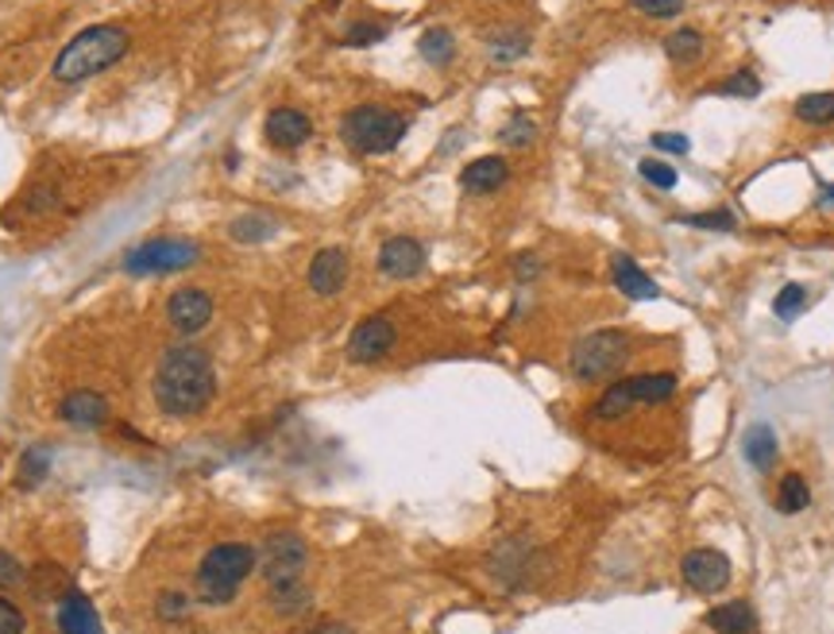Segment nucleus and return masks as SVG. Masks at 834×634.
Returning <instances> with one entry per match:
<instances>
[{
	"instance_id": "obj_1",
	"label": "nucleus",
	"mask_w": 834,
	"mask_h": 634,
	"mask_svg": "<svg viewBox=\"0 0 834 634\" xmlns=\"http://www.w3.org/2000/svg\"><path fill=\"white\" fill-rule=\"evenodd\" d=\"M152 395H155V406H159L167 418L186 422V418L206 414L212 398H217V367H212V356L194 341L163 349L159 364H155Z\"/></svg>"
},
{
	"instance_id": "obj_2",
	"label": "nucleus",
	"mask_w": 834,
	"mask_h": 634,
	"mask_svg": "<svg viewBox=\"0 0 834 634\" xmlns=\"http://www.w3.org/2000/svg\"><path fill=\"white\" fill-rule=\"evenodd\" d=\"M128 46L132 39L124 28H116V23H93V28L77 31V35L62 46V54L54 59V77H59L62 85L85 82V77L116 66V62L128 54Z\"/></svg>"
},
{
	"instance_id": "obj_3",
	"label": "nucleus",
	"mask_w": 834,
	"mask_h": 634,
	"mask_svg": "<svg viewBox=\"0 0 834 634\" xmlns=\"http://www.w3.org/2000/svg\"><path fill=\"white\" fill-rule=\"evenodd\" d=\"M259 569V550L248 542H217L212 550L201 553L198 573H194V589L198 600L209 607H225L236 600V592L248 584V576Z\"/></svg>"
},
{
	"instance_id": "obj_4",
	"label": "nucleus",
	"mask_w": 834,
	"mask_h": 634,
	"mask_svg": "<svg viewBox=\"0 0 834 634\" xmlns=\"http://www.w3.org/2000/svg\"><path fill=\"white\" fill-rule=\"evenodd\" d=\"M406 128H410V121H406L403 113H395V108L356 105V108L344 113L341 139L356 155H387V152H395V147L403 144Z\"/></svg>"
},
{
	"instance_id": "obj_5",
	"label": "nucleus",
	"mask_w": 834,
	"mask_h": 634,
	"mask_svg": "<svg viewBox=\"0 0 834 634\" xmlns=\"http://www.w3.org/2000/svg\"><path fill=\"white\" fill-rule=\"evenodd\" d=\"M629 360V336L623 329H595V333L580 336L569 352L572 380L580 383H603L618 375Z\"/></svg>"
},
{
	"instance_id": "obj_6",
	"label": "nucleus",
	"mask_w": 834,
	"mask_h": 634,
	"mask_svg": "<svg viewBox=\"0 0 834 634\" xmlns=\"http://www.w3.org/2000/svg\"><path fill=\"white\" fill-rule=\"evenodd\" d=\"M305 569H310V545L298 530H274L259 545V573L267 581V592L302 584Z\"/></svg>"
},
{
	"instance_id": "obj_7",
	"label": "nucleus",
	"mask_w": 834,
	"mask_h": 634,
	"mask_svg": "<svg viewBox=\"0 0 834 634\" xmlns=\"http://www.w3.org/2000/svg\"><path fill=\"white\" fill-rule=\"evenodd\" d=\"M201 260V248L186 237H155L144 240L124 256V271L128 276H170V271H186Z\"/></svg>"
},
{
	"instance_id": "obj_8",
	"label": "nucleus",
	"mask_w": 834,
	"mask_h": 634,
	"mask_svg": "<svg viewBox=\"0 0 834 634\" xmlns=\"http://www.w3.org/2000/svg\"><path fill=\"white\" fill-rule=\"evenodd\" d=\"M680 576L691 592L699 596H715L730 584V558L715 545H699V550L684 553L680 561Z\"/></svg>"
},
{
	"instance_id": "obj_9",
	"label": "nucleus",
	"mask_w": 834,
	"mask_h": 634,
	"mask_svg": "<svg viewBox=\"0 0 834 634\" xmlns=\"http://www.w3.org/2000/svg\"><path fill=\"white\" fill-rule=\"evenodd\" d=\"M212 314H217V302L201 287H178L167 299V325L178 336H198L212 321Z\"/></svg>"
},
{
	"instance_id": "obj_10",
	"label": "nucleus",
	"mask_w": 834,
	"mask_h": 634,
	"mask_svg": "<svg viewBox=\"0 0 834 634\" xmlns=\"http://www.w3.org/2000/svg\"><path fill=\"white\" fill-rule=\"evenodd\" d=\"M398 344V329L387 314L364 318L348 336V360L352 364H379L383 356H390V349Z\"/></svg>"
},
{
	"instance_id": "obj_11",
	"label": "nucleus",
	"mask_w": 834,
	"mask_h": 634,
	"mask_svg": "<svg viewBox=\"0 0 834 634\" xmlns=\"http://www.w3.org/2000/svg\"><path fill=\"white\" fill-rule=\"evenodd\" d=\"M59 418L74 429H101L108 422V398L93 387H74L59 398Z\"/></svg>"
},
{
	"instance_id": "obj_12",
	"label": "nucleus",
	"mask_w": 834,
	"mask_h": 634,
	"mask_svg": "<svg viewBox=\"0 0 834 634\" xmlns=\"http://www.w3.org/2000/svg\"><path fill=\"white\" fill-rule=\"evenodd\" d=\"M379 271L387 279H417L425 271V245L414 237H390L379 248Z\"/></svg>"
},
{
	"instance_id": "obj_13",
	"label": "nucleus",
	"mask_w": 834,
	"mask_h": 634,
	"mask_svg": "<svg viewBox=\"0 0 834 634\" xmlns=\"http://www.w3.org/2000/svg\"><path fill=\"white\" fill-rule=\"evenodd\" d=\"M263 136L271 147H279V152H294V147H302L305 139L313 136V121L305 113H298V108H271L263 121Z\"/></svg>"
},
{
	"instance_id": "obj_14",
	"label": "nucleus",
	"mask_w": 834,
	"mask_h": 634,
	"mask_svg": "<svg viewBox=\"0 0 834 634\" xmlns=\"http://www.w3.org/2000/svg\"><path fill=\"white\" fill-rule=\"evenodd\" d=\"M348 252L344 248H321L317 256H313L310 271H305V279H310L313 294H321V299H333V294L344 291V283H348Z\"/></svg>"
},
{
	"instance_id": "obj_15",
	"label": "nucleus",
	"mask_w": 834,
	"mask_h": 634,
	"mask_svg": "<svg viewBox=\"0 0 834 634\" xmlns=\"http://www.w3.org/2000/svg\"><path fill=\"white\" fill-rule=\"evenodd\" d=\"M59 631L62 634H105L97 620V607L85 592L66 589L59 596Z\"/></svg>"
},
{
	"instance_id": "obj_16",
	"label": "nucleus",
	"mask_w": 834,
	"mask_h": 634,
	"mask_svg": "<svg viewBox=\"0 0 834 634\" xmlns=\"http://www.w3.org/2000/svg\"><path fill=\"white\" fill-rule=\"evenodd\" d=\"M510 178V167L502 155H483V159L468 163V167L460 170V186L468 194H494L499 186H507Z\"/></svg>"
},
{
	"instance_id": "obj_17",
	"label": "nucleus",
	"mask_w": 834,
	"mask_h": 634,
	"mask_svg": "<svg viewBox=\"0 0 834 634\" xmlns=\"http://www.w3.org/2000/svg\"><path fill=\"white\" fill-rule=\"evenodd\" d=\"M611 279H615V287L626 294V299H634V302L657 299V283H653L629 256H615V260H611Z\"/></svg>"
},
{
	"instance_id": "obj_18",
	"label": "nucleus",
	"mask_w": 834,
	"mask_h": 634,
	"mask_svg": "<svg viewBox=\"0 0 834 634\" xmlns=\"http://www.w3.org/2000/svg\"><path fill=\"white\" fill-rule=\"evenodd\" d=\"M707 627L715 634H753L758 615H753V607L746 600H727V604L707 612Z\"/></svg>"
},
{
	"instance_id": "obj_19",
	"label": "nucleus",
	"mask_w": 834,
	"mask_h": 634,
	"mask_svg": "<svg viewBox=\"0 0 834 634\" xmlns=\"http://www.w3.org/2000/svg\"><path fill=\"white\" fill-rule=\"evenodd\" d=\"M742 457L750 460V468H758V472H773L776 457H781V445H776V434L765 426V422H758V426L746 429Z\"/></svg>"
},
{
	"instance_id": "obj_20",
	"label": "nucleus",
	"mask_w": 834,
	"mask_h": 634,
	"mask_svg": "<svg viewBox=\"0 0 834 634\" xmlns=\"http://www.w3.org/2000/svg\"><path fill=\"white\" fill-rule=\"evenodd\" d=\"M629 387H634V398L637 406H657V403H668V398L676 395V387H680V380H676L673 372H642V375H629Z\"/></svg>"
},
{
	"instance_id": "obj_21",
	"label": "nucleus",
	"mask_w": 834,
	"mask_h": 634,
	"mask_svg": "<svg viewBox=\"0 0 834 634\" xmlns=\"http://www.w3.org/2000/svg\"><path fill=\"white\" fill-rule=\"evenodd\" d=\"M634 406H637V398H634V387H629V380H618V383H611V387L603 391L600 398H595L592 418L595 422H618V418H626Z\"/></svg>"
},
{
	"instance_id": "obj_22",
	"label": "nucleus",
	"mask_w": 834,
	"mask_h": 634,
	"mask_svg": "<svg viewBox=\"0 0 834 634\" xmlns=\"http://www.w3.org/2000/svg\"><path fill=\"white\" fill-rule=\"evenodd\" d=\"M703 46H707V39H703V31H696V28H676L665 35V54L676 62V66H691V62H699L703 59Z\"/></svg>"
},
{
	"instance_id": "obj_23",
	"label": "nucleus",
	"mask_w": 834,
	"mask_h": 634,
	"mask_svg": "<svg viewBox=\"0 0 834 634\" xmlns=\"http://www.w3.org/2000/svg\"><path fill=\"white\" fill-rule=\"evenodd\" d=\"M417 51H421V59L429 62V66H448V62L456 59V39L448 28H429L421 31V39H417Z\"/></svg>"
},
{
	"instance_id": "obj_24",
	"label": "nucleus",
	"mask_w": 834,
	"mask_h": 634,
	"mask_svg": "<svg viewBox=\"0 0 834 634\" xmlns=\"http://www.w3.org/2000/svg\"><path fill=\"white\" fill-rule=\"evenodd\" d=\"M807 503H812V488H807V480L800 472H784L781 488H776V511L800 515V511H807Z\"/></svg>"
},
{
	"instance_id": "obj_25",
	"label": "nucleus",
	"mask_w": 834,
	"mask_h": 634,
	"mask_svg": "<svg viewBox=\"0 0 834 634\" xmlns=\"http://www.w3.org/2000/svg\"><path fill=\"white\" fill-rule=\"evenodd\" d=\"M232 240H240V245H263V240H271L274 232H279V221L267 214H243L232 221Z\"/></svg>"
},
{
	"instance_id": "obj_26",
	"label": "nucleus",
	"mask_w": 834,
	"mask_h": 634,
	"mask_svg": "<svg viewBox=\"0 0 834 634\" xmlns=\"http://www.w3.org/2000/svg\"><path fill=\"white\" fill-rule=\"evenodd\" d=\"M51 449L46 445H28L20 457V468H15V480H20V488H39V484L46 480V472H51Z\"/></svg>"
},
{
	"instance_id": "obj_27",
	"label": "nucleus",
	"mask_w": 834,
	"mask_h": 634,
	"mask_svg": "<svg viewBox=\"0 0 834 634\" xmlns=\"http://www.w3.org/2000/svg\"><path fill=\"white\" fill-rule=\"evenodd\" d=\"M487 51H491L494 62H514V59H522V54L530 51V35L518 31V28L499 31V35L487 39Z\"/></svg>"
},
{
	"instance_id": "obj_28",
	"label": "nucleus",
	"mask_w": 834,
	"mask_h": 634,
	"mask_svg": "<svg viewBox=\"0 0 834 634\" xmlns=\"http://www.w3.org/2000/svg\"><path fill=\"white\" fill-rule=\"evenodd\" d=\"M796 116L804 124H815V128L834 124V93H804L796 101Z\"/></svg>"
},
{
	"instance_id": "obj_29",
	"label": "nucleus",
	"mask_w": 834,
	"mask_h": 634,
	"mask_svg": "<svg viewBox=\"0 0 834 634\" xmlns=\"http://www.w3.org/2000/svg\"><path fill=\"white\" fill-rule=\"evenodd\" d=\"M310 604H313V596H310L305 584H290V589H274L271 592V607L282 615V620H294V615L310 612Z\"/></svg>"
},
{
	"instance_id": "obj_30",
	"label": "nucleus",
	"mask_w": 834,
	"mask_h": 634,
	"mask_svg": "<svg viewBox=\"0 0 834 634\" xmlns=\"http://www.w3.org/2000/svg\"><path fill=\"white\" fill-rule=\"evenodd\" d=\"M155 620L159 623H186L190 620V596L183 589H167L155 596Z\"/></svg>"
},
{
	"instance_id": "obj_31",
	"label": "nucleus",
	"mask_w": 834,
	"mask_h": 634,
	"mask_svg": "<svg viewBox=\"0 0 834 634\" xmlns=\"http://www.w3.org/2000/svg\"><path fill=\"white\" fill-rule=\"evenodd\" d=\"M499 139H502V144H507V147H530L533 139H538V124H533V116L514 113L507 124H502Z\"/></svg>"
},
{
	"instance_id": "obj_32",
	"label": "nucleus",
	"mask_w": 834,
	"mask_h": 634,
	"mask_svg": "<svg viewBox=\"0 0 834 634\" xmlns=\"http://www.w3.org/2000/svg\"><path fill=\"white\" fill-rule=\"evenodd\" d=\"M804 310H807V287H800V283H789V287H784V291L773 299V314L781 318V321L800 318Z\"/></svg>"
},
{
	"instance_id": "obj_33",
	"label": "nucleus",
	"mask_w": 834,
	"mask_h": 634,
	"mask_svg": "<svg viewBox=\"0 0 834 634\" xmlns=\"http://www.w3.org/2000/svg\"><path fill=\"white\" fill-rule=\"evenodd\" d=\"M715 93H727V97H758L761 93V77L753 74V70H734V74L727 77V82L715 85Z\"/></svg>"
},
{
	"instance_id": "obj_34",
	"label": "nucleus",
	"mask_w": 834,
	"mask_h": 634,
	"mask_svg": "<svg viewBox=\"0 0 834 634\" xmlns=\"http://www.w3.org/2000/svg\"><path fill=\"white\" fill-rule=\"evenodd\" d=\"M637 175H642L649 186H657V190H676V183H680V175L660 159H642L637 163Z\"/></svg>"
},
{
	"instance_id": "obj_35",
	"label": "nucleus",
	"mask_w": 834,
	"mask_h": 634,
	"mask_svg": "<svg viewBox=\"0 0 834 634\" xmlns=\"http://www.w3.org/2000/svg\"><path fill=\"white\" fill-rule=\"evenodd\" d=\"M379 39H387V28L375 20H356L344 28V43L348 46H372V43H379Z\"/></svg>"
},
{
	"instance_id": "obj_36",
	"label": "nucleus",
	"mask_w": 834,
	"mask_h": 634,
	"mask_svg": "<svg viewBox=\"0 0 834 634\" xmlns=\"http://www.w3.org/2000/svg\"><path fill=\"white\" fill-rule=\"evenodd\" d=\"M31 589H35L39 600H51L59 589H66V576H62L59 569L46 565V561H43V565H35V576H31Z\"/></svg>"
},
{
	"instance_id": "obj_37",
	"label": "nucleus",
	"mask_w": 834,
	"mask_h": 634,
	"mask_svg": "<svg viewBox=\"0 0 834 634\" xmlns=\"http://www.w3.org/2000/svg\"><path fill=\"white\" fill-rule=\"evenodd\" d=\"M642 15L649 20H673V15L684 12V0H629Z\"/></svg>"
},
{
	"instance_id": "obj_38",
	"label": "nucleus",
	"mask_w": 834,
	"mask_h": 634,
	"mask_svg": "<svg viewBox=\"0 0 834 634\" xmlns=\"http://www.w3.org/2000/svg\"><path fill=\"white\" fill-rule=\"evenodd\" d=\"M680 225H691V229L730 232V229H734V214H727V209H719V214H688V217H680Z\"/></svg>"
},
{
	"instance_id": "obj_39",
	"label": "nucleus",
	"mask_w": 834,
	"mask_h": 634,
	"mask_svg": "<svg viewBox=\"0 0 834 634\" xmlns=\"http://www.w3.org/2000/svg\"><path fill=\"white\" fill-rule=\"evenodd\" d=\"M23 631H28L23 607H15L8 596H0V634H23Z\"/></svg>"
},
{
	"instance_id": "obj_40",
	"label": "nucleus",
	"mask_w": 834,
	"mask_h": 634,
	"mask_svg": "<svg viewBox=\"0 0 834 634\" xmlns=\"http://www.w3.org/2000/svg\"><path fill=\"white\" fill-rule=\"evenodd\" d=\"M653 152L688 155L691 152V139L688 136H673V132H657V136H653Z\"/></svg>"
},
{
	"instance_id": "obj_41",
	"label": "nucleus",
	"mask_w": 834,
	"mask_h": 634,
	"mask_svg": "<svg viewBox=\"0 0 834 634\" xmlns=\"http://www.w3.org/2000/svg\"><path fill=\"white\" fill-rule=\"evenodd\" d=\"M15 581H23L20 561H15L12 553H4V550H0V584H15Z\"/></svg>"
},
{
	"instance_id": "obj_42",
	"label": "nucleus",
	"mask_w": 834,
	"mask_h": 634,
	"mask_svg": "<svg viewBox=\"0 0 834 634\" xmlns=\"http://www.w3.org/2000/svg\"><path fill=\"white\" fill-rule=\"evenodd\" d=\"M514 271H518V279H533L541 271V263L533 260V256H522V260L514 263Z\"/></svg>"
},
{
	"instance_id": "obj_43",
	"label": "nucleus",
	"mask_w": 834,
	"mask_h": 634,
	"mask_svg": "<svg viewBox=\"0 0 834 634\" xmlns=\"http://www.w3.org/2000/svg\"><path fill=\"white\" fill-rule=\"evenodd\" d=\"M302 634H352V627L348 623H317V627H310Z\"/></svg>"
},
{
	"instance_id": "obj_44",
	"label": "nucleus",
	"mask_w": 834,
	"mask_h": 634,
	"mask_svg": "<svg viewBox=\"0 0 834 634\" xmlns=\"http://www.w3.org/2000/svg\"><path fill=\"white\" fill-rule=\"evenodd\" d=\"M820 209H834V186H820V201H815Z\"/></svg>"
}]
</instances>
